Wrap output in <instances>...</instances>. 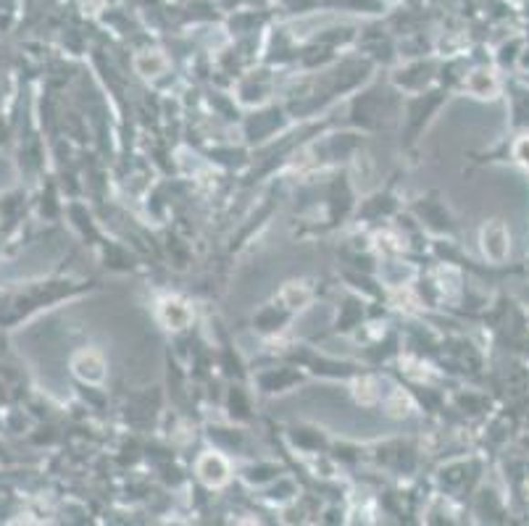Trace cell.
I'll list each match as a JSON object with an SVG mask.
<instances>
[{"instance_id": "obj_6", "label": "cell", "mask_w": 529, "mask_h": 526, "mask_svg": "<svg viewBox=\"0 0 529 526\" xmlns=\"http://www.w3.org/2000/svg\"><path fill=\"white\" fill-rule=\"evenodd\" d=\"M469 90L474 92V95H480V98H490L493 92L498 90L495 77H493L490 71H474V74L469 77Z\"/></svg>"}, {"instance_id": "obj_3", "label": "cell", "mask_w": 529, "mask_h": 526, "mask_svg": "<svg viewBox=\"0 0 529 526\" xmlns=\"http://www.w3.org/2000/svg\"><path fill=\"white\" fill-rule=\"evenodd\" d=\"M74 371L85 379V382H100L106 376V364L95 350H85L74 358Z\"/></svg>"}, {"instance_id": "obj_5", "label": "cell", "mask_w": 529, "mask_h": 526, "mask_svg": "<svg viewBox=\"0 0 529 526\" xmlns=\"http://www.w3.org/2000/svg\"><path fill=\"white\" fill-rule=\"evenodd\" d=\"M163 321L169 326H174V329H182L184 324L190 321V308L182 305V303H177V300H166L163 303Z\"/></svg>"}, {"instance_id": "obj_7", "label": "cell", "mask_w": 529, "mask_h": 526, "mask_svg": "<svg viewBox=\"0 0 529 526\" xmlns=\"http://www.w3.org/2000/svg\"><path fill=\"white\" fill-rule=\"evenodd\" d=\"M282 298H285V303H287V305H303V303L308 300V293H306L303 287H296V284H290V287H285Z\"/></svg>"}, {"instance_id": "obj_1", "label": "cell", "mask_w": 529, "mask_h": 526, "mask_svg": "<svg viewBox=\"0 0 529 526\" xmlns=\"http://www.w3.org/2000/svg\"><path fill=\"white\" fill-rule=\"evenodd\" d=\"M482 253L493 263H503L508 258L511 240H508V229L501 222H490L482 227Z\"/></svg>"}, {"instance_id": "obj_4", "label": "cell", "mask_w": 529, "mask_h": 526, "mask_svg": "<svg viewBox=\"0 0 529 526\" xmlns=\"http://www.w3.org/2000/svg\"><path fill=\"white\" fill-rule=\"evenodd\" d=\"M135 67L142 77H156L166 69V58H163L159 50H145L135 58Z\"/></svg>"}, {"instance_id": "obj_2", "label": "cell", "mask_w": 529, "mask_h": 526, "mask_svg": "<svg viewBox=\"0 0 529 526\" xmlns=\"http://www.w3.org/2000/svg\"><path fill=\"white\" fill-rule=\"evenodd\" d=\"M198 477L206 481L208 487H222L224 481L230 480V466L222 456L206 453L198 460Z\"/></svg>"}, {"instance_id": "obj_8", "label": "cell", "mask_w": 529, "mask_h": 526, "mask_svg": "<svg viewBox=\"0 0 529 526\" xmlns=\"http://www.w3.org/2000/svg\"><path fill=\"white\" fill-rule=\"evenodd\" d=\"M513 156H516V160H519L524 169H529V138H522L516 145H513Z\"/></svg>"}]
</instances>
